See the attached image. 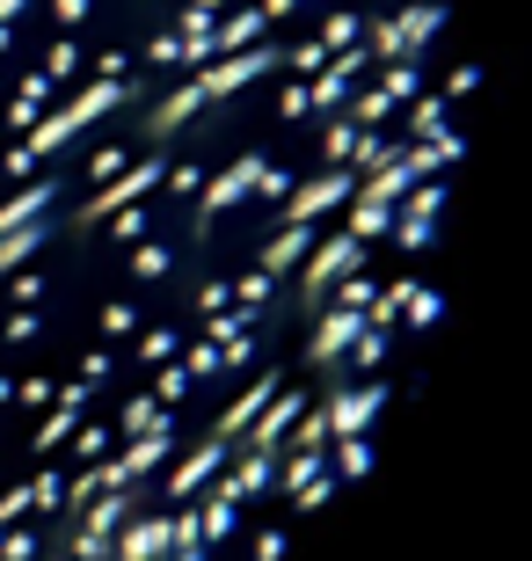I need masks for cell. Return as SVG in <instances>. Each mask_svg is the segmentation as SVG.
<instances>
[{"label":"cell","instance_id":"cell-1","mask_svg":"<svg viewBox=\"0 0 532 561\" xmlns=\"http://www.w3.org/2000/svg\"><path fill=\"white\" fill-rule=\"evenodd\" d=\"M460 0H0V561H278L423 365Z\"/></svg>","mask_w":532,"mask_h":561}]
</instances>
